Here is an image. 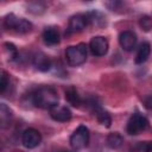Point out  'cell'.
Listing matches in <instances>:
<instances>
[{"label":"cell","mask_w":152,"mask_h":152,"mask_svg":"<svg viewBox=\"0 0 152 152\" xmlns=\"http://www.w3.org/2000/svg\"><path fill=\"white\" fill-rule=\"evenodd\" d=\"M61 152H71V151H68V150H66V151H61Z\"/></svg>","instance_id":"26"},{"label":"cell","mask_w":152,"mask_h":152,"mask_svg":"<svg viewBox=\"0 0 152 152\" xmlns=\"http://www.w3.org/2000/svg\"><path fill=\"white\" fill-rule=\"evenodd\" d=\"M50 116L55 120V121H59V122H66L71 119V110L66 107V106H59L56 104L55 107H52L50 110Z\"/></svg>","instance_id":"10"},{"label":"cell","mask_w":152,"mask_h":152,"mask_svg":"<svg viewBox=\"0 0 152 152\" xmlns=\"http://www.w3.org/2000/svg\"><path fill=\"white\" fill-rule=\"evenodd\" d=\"M147 152H152V141H147Z\"/></svg>","instance_id":"25"},{"label":"cell","mask_w":152,"mask_h":152,"mask_svg":"<svg viewBox=\"0 0 152 152\" xmlns=\"http://www.w3.org/2000/svg\"><path fill=\"white\" fill-rule=\"evenodd\" d=\"M145 106H146L150 110H152V95H148V96L145 99Z\"/></svg>","instance_id":"24"},{"label":"cell","mask_w":152,"mask_h":152,"mask_svg":"<svg viewBox=\"0 0 152 152\" xmlns=\"http://www.w3.org/2000/svg\"><path fill=\"white\" fill-rule=\"evenodd\" d=\"M65 58L71 66H78L83 64L87 59V45L80 43L77 45L69 46L65 50Z\"/></svg>","instance_id":"2"},{"label":"cell","mask_w":152,"mask_h":152,"mask_svg":"<svg viewBox=\"0 0 152 152\" xmlns=\"http://www.w3.org/2000/svg\"><path fill=\"white\" fill-rule=\"evenodd\" d=\"M7 86H10V81H8V75L5 70H1V77H0V93L4 94Z\"/></svg>","instance_id":"20"},{"label":"cell","mask_w":152,"mask_h":152,"mask_svg":"<svg viewBox=\"0 0 152 152\" xmlns=\"http://www.w3.org/2000/svg\"><path fill=\"white\" fill-rule=\"evenodd\" d=\"M4 26L7 30H13L18 33H27L32 28V24L24 19V18H18L14 14H7L4 19Z\"/></svg>","instance_id":"3"},{"label":"cell","mask_w":152,"mask_h":152,"mask_svg":"<svg viewBox=\"0 0 152 152\" xmlns=\"http://www.w3.org/2000/svg\"><path fill=\"white\" fill-rule=\"evenodd\" d=\"M129 152H147V141L138 142L129 150Z\"/></svg>","instance_id":"23"},{"label":"cell","mask_w":152,"mask_h":152,"mask_svg":"<svg viewBox=\"0 0 152 152\" xmlns=\"http://www.w3.org/2000/svg\"><path fill=\"white\" fill-rule=\"evenodd\" d=\"M88 24H89V21H88L87 14H82V13L75 14L69 20L68 33H77V32H81V31H83L87 27Z\"/></svg>","instance_id":"8"},{"label":"cell","mask_w":152,"mask_h":152,"mask_svg":"<svg viewBox=\"0 0 152 152\" xmlns=\"http://www.w3.org/2000/svg\"><path fill=\"white\" fill-rule=\"evenodd\" d=\"M108 48H109L108 40L102 36H96L90 39L89 49L94 56H99V57L104 56L108 51Z\"/></svg>","instance_id":"6"},{"label":"cell","mask_w":152,"mask_h":152,"mask_svg":"<svg viewBox=\"0 0 152 152\" xmlns=\"http://www.w3.org/2000/svg\"><path fill=\"white\" fill-rule=\"evenodd\" d=\"M33 65L39 71H48L50 69V66H51V61L45 53L38 52L33 57Z\"/></svg>","instance_id":"12"},{"label":"cell","mask_w":152,"mask_h":152,"mask_svg":"<svg viewBox=\"0 0 152 152\" xmlns=\"http://www.w3.org/2000/svg\"><path fill=\"white\" fill-rule=\"evenodd\" d=\"M94 113H95V115H96L97 121H99L101 125H103V126H106V127H109V126H110L112 119H110V115L108 114V112H106V110L102 109L101 107L96 106V107H94Z\"/></svg>","instance_id":"14"},{"label":"cell","mask_w":152,"mask_h":152,"mask_svg":"<svg viewBox=\"0 0 152 152\" xmlns=\"http://www.w3.org/2000/svg\"><path fill=\"white\" fill-rule=\"evenodd\" d=\"M65 99L74 107H80V104H81V97H80L77 90L75 88H72V87H70V88H68L65 90Z\"/></svg>","instance_id":"16"},{"label":"cell","mask_w":152,"mask_h":152,"mask_svg":"<svg viewBox=\"0 0 152 152\" xmlns=\"http://www.w3.org/2000/svg\"><path fill=\"white\" fill-rule=\"evenodd\" d=\"M147 127H148V120L142 114L135 113L129 118L126 126V131L131 135H137L140 132L145 131Z\"/></svg>","instance_id":"5"},{"label":"cell","mask_w":152,"mask_h":152,"mask_svg":"<svg viewBox=\"0 0 152 152\" xmlns=\"http://www.w3.org/2000/svg\"><path fill=\"white\" fill-rule=\"evenodd\" d=\"M87 18H88L89 24H93L95 26H102L106 23L104 17L97 11H91V12L87 13Z\"/></svg>","instance_id":"18"},{"label":"cell","mask_w":152,"mask_h":152,"mask_svg":"<svg viewBox=\"0 0 152 152\" xmlns=\"http://www.w3.org/2000/svg\"><path fill=\"white\" fill-rule=\"evenodd\" d=\"M139 24H140V26L144 31H150L151 27H152V19L150 17H142L140 19Z\"/></svg>","instance_id":"22"},{"label":"cell","mask_w":152,"mask_h":152,"mask_svg":"<svg viewBox=\"0 0 152 152\" xmlns=\"http://www.w3.org/2000/svg\"><path fill=\"white\" fill-rule=\"evenodd\" d=\"M44 8H45V6H44V4H42V2H32V4H30L28 5V12H32V13H42V12H44Z\"/></svg>","instance_id":"21"},{"label":"cell","mask_w":152,"mask_h":152,"mask_svg":"<svg viewBox=\"0 0 152 152\" xmlns=\"http://www.w3.org/2000/svg\"><path fill=\"white\" fill-rule=\"evenodd\" d=\"M59 31L57 27L49 26L43 31V40L46 45H57L59 43Z\"/></svg>","instance_id":"11"},{"label":"cell","mask_w":152,"mask_h":152,"mask_svg":"<svg viewBox=\"0 0 152 152\" xmlns=\"http://www.w3.org/2000/svg\"><path fill=\"white\" fill-rule=\"evenodd\" d=\"M122 144H124V138H122V135L120 133L113 132V133L108 134V137H107V145L110 148L118 150V148H120L122 146Z\"/></svg>","instance_id":"15"},{"label":"cell","mask_w":152,"mask_h":152,"mask_svg":"<svg viewBox=\"0 0 152 152\" xmlns=\"http://www.w3.org/2000/svg\"><path fill=\"white\" fill-rule=\"evenodd\" d=\"M32 103L42 109H51L56 104H58V95L57 91L49 86H43L36 89L32 95Z\"/></svg>","instance_id":"1"},{"label":"cell","mask_w":152,"mask_h":152,"mask_svg":"<svg viewBox=\"0 0 152 152\" xmlns=\"http://www.w3.org/2000/svg\"><path fill=\"white\" fill-rule=\"evenodd\" d=\"M12 119V110L10 109V107H7L6 103H1L0 104V122L2 127H6L7 124H10Z\"/></svg>","instance_id":"17"},{"label":"cell","mask_w":152,"mask_h":152,"mask_svg":"<svg viewBox=\"0 0 152 152\" xmlns=\"http://www.w3.org/2000/svg\"><path fill=\"white\" fill-rule=\"evenodd\" d=\"M4 46H5V50H6L7 55L10 56V59L11 61L12 59H15L18 57V50H17V48L12 43H5Z\"/></svg>","instance_id":"19"},{"label":"cell","mask_w":152,"mask_h":152,"mask_svg":"<svg viewBox=\"0 0 152 152\" xmlns=\"http://www.w3.org/2000/svg\"><path fill=\"white\" fill-rule=\"evenodd\" d=\"M150 53H151V45H150V43H147V42L141 43L139 49H138L137 56H135V63L137 64H142L144 62L147 61V58L150 57Z\"/></svg>","instance_id":"13"},{"label":"cell","mask_w":152,"mask_h":152,"mask_svg":"<svg viewBox=\"0 0 152 152\" xmlns=\"http://www.w3.org/2000/svg\"><path fill=\"white\" fill-rule=\"evenodd\" d=\"M89 138H90V134H89V129L84 126V125H81L78 126L74 133L71 134L70 137V146L75 150V151H78V150H83L88 146L89 144Z\"/></svg>","instance_id":"4"},{"label":"cell","mask_w":152,"mask_h":152,"mask_svg":"<svg viewBox=\"0 0 152 152\" xmlns=\"http://www.w3.org/2000/svg\"><path fill=\"white\" fill-rule=\"evenodd\" d=\"M42 141L40 133L34 128H27L21 135V142L26 148H34Z\"/></svg>","instance_id":"7"},{"label":"cell","mask_w":152,"mask_h":152,"mask_svg":"<svg viewBox=\"0 0 152 152\" xmlns=\"http://www.w3.org/2000/svg\"><path fill=\"white\" fill-rule=\"evenodd\" d=\"M119 44L125 51H132L137 45V36L133 31H122L119 36Z\"/></svg>","instance_id":"9"}]
</instances>
